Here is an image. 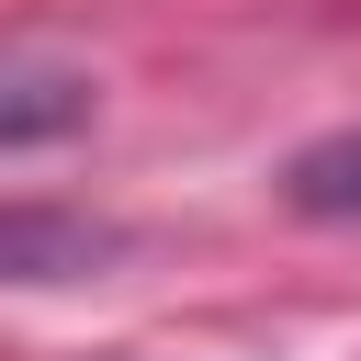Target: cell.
Instances as JSON below:
<instances>
[{
    "instance_id": "1",
    "label": "cell",
    "mask_w": 361,
    "mask_h": 361,
    "mask_svg": "<svg viewBox=\"0 0 361 361\" xmlns=\"http://www.w3.org/2000/svg\"><path fill=\"white\" fill-rule=\"evenodd\" d=\"M102 113V68L45 45V34H0V158L11 147H56Z\"/></svg>"
},
{
    "instance_id": "3",
    "label": "cell",
    "mask_w": 361,
    "mask_h": 361,
    "mask_svg": "<svg viewBox=\"0 0 361 361\" xmlns=\"http://www.w3.org/2000/svg\"><path fill=\"white\" fill-rule=\"evenodd\" d=\"M282 192H293V214H361V135L305 147V158L282 169Z\"/></svg>"
},
{
    "instance_id": "2",
    "label": "cell",
    "mask_w": 361,
    "mask_h": 361,
    "mask_svg": "<svg viewBox=\"0 0 361 361\" xmlns=\"http://www.w3.org/2000/svg\"><path fill=\"white\" fill-rule=\"evenodd\" d=\"M113 259V226L56 214V203H0V282H79Z\"/></svg>"
}]
</instances>
